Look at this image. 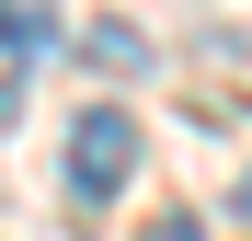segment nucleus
Listing matches in <instances>:
<instances>
[{"label": "nucleus", "instance_id": "423d86ee", "mask_svg": "<svg viewBox=\"0 0 252 241\" xmlns=\"http://www.w3.org/2000/svg\"><path fill=\"white\" fill-rule=\"evenodd\" d=\"M12 103H23V92H12V80H0V127H12Z\"/></svg>", "mask_w": 252, "mask_h": 241}, {"label": "nucleus", "instance_id": "f257e3e1", "mask_svg": "<svg viewBox=\"0 0 252 241\" xmlns=\"http://www.w3.org/2000/svg\"><path fill=\"white\" fill-rule=\"evenodd\" d=\"M126 172H138V115H126V103H92L69 127V195H80V207H115Z\"/></svg>", "mask_w": 252, "mask_h": 241}, {"label": "nucleus", "instance_id": "20e7f679", "mask_svg": "<svg viewBox=\"0 0 252 241\" xmlns=\"http://www.w3.org/2000/svg\"><path fill=\"white\" fill-rule=\"evenodd\" d=\"M138 241H195V218H184V207H160V218H149Z\"/></svg>", "mask_w": 252, "mask_h": 241}, {"label": "nucleus", "instance_id": "39448f33", "mask_svg": "<svg viewBox=\"0 0 252 241\" xmlns=\"http://www.w3.org/2000/svg\"><path fill=\"white\" fill-rule=\"evenodd\" d=\"M241 230H252V161H241Z\"/></svg>", "mask_w": 252, "mask_h": 241}, {"label": "nucleus", "instance_id": "7ed1b4c3", "mask_svg": "<svg viewBox=\"0 0 252 241\" xmlns=\"http://www.w3.org/2000/svg\"><path fill=\"white\" fill-rule=\"evenodd\" d=\"M80 46H92V69H138V23H92Z\"/></svg>", "mask_w": 252, "mask_h": 241}, {"label": "nucleus", "instance_id": "f03ea898", "mask_svg": "<svg viewBox=\"0 0 252 241\" xmlns=\"http://www.w3.org/2000/svg\"><path fill=\"white\" fill-rule=\"evenodd\" d=\"M0 58H58V0H0Z\"/></svg>", "mask_w": 252, "mask_h": 241}]
</instances>
